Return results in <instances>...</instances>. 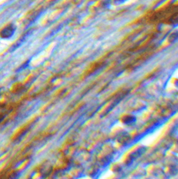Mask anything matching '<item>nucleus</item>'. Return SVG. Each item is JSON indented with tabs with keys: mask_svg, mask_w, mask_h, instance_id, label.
I'll list each match as a JSON object with an SVG mask.
<instances>
[{
	"mask_svg": "<svg viewBox=\"0 0 178 179\" xmlns=\"http://www.w3.org/2000/svg\"><path fill=\"white\" fill-rule=\"evenodd\" d=\"M15 31V27L13 24L7 25L0 32V37L2 39H9L13 35Z\"/></svg>",
	"mask_w": 178,
	"mask_h": 179,
	"instance_id": "f257e3e1",
	"label": "nucleus"
},
{
	"mask_svg": "<svg viewBox=\"0 0 178 179\" xmlns=\"http://www.w3.org/2000/svg\"><path fill=\"white\" fill-rule=\"evenodd\" d=\"M136 121V118L134 117H131L129 116L127 117H126V119L124 120V122H125V124H131L133 122H134Z\"/></svg>",
	"mask_w": 178,
	"mask_h": 179,
	"instance_id": "f03ea898",
	"label": "nucleus"
}]
</instances>
